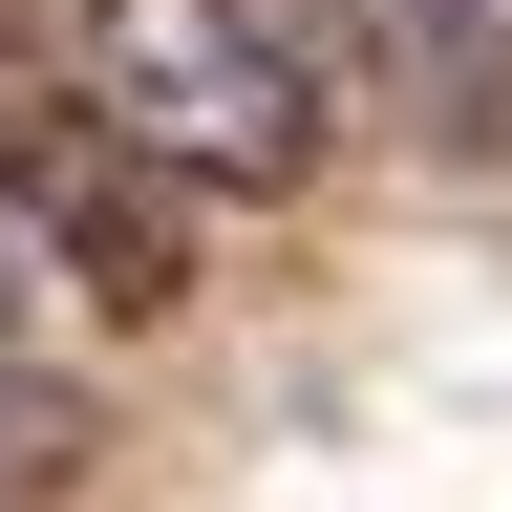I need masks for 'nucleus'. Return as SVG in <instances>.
I'll return each instance as SVG.
<instances>
[{"mask_svg": "<svg viewBox=\"0 0 512 512\" xmlns=\"http://www.w3.org/2000/svg\"><path fill=\"white\" fill-rule=\"evenodd\" d=\"M0 256H43L86 320H192V192L22 43H0Z\"/></svg>", "mask_w": 512, "mask_h": 512, "instance_id": "f257e3e1", "label": "nucleus"}, {"mask_svg": "<svg viewBox=\"0 0 512 512\" xmlns=\"http://www.w3.org/2000/svg\"><path fill=\"white\" fill-rule=\"evenodd\" d=\"M64 86H86L171 192H299L320 171V86L235 22V0H86V64H64Z\"/></svg>", "mask_w": 512, "mask_h": 512, "instance_id": "f03ea898", "label": "nucleus"}, {"mask_svg": "<svg viewBox=\"0 0 512 512\" xmlns=\"http://www.w3.org/2000/svg\"><path fill=\"white\" fill-rule=\"evenodd\" d=\"M86 384H64L43 342H0V512H64V491H86Z\"/></svg>", "mask_w": 512, "mask_h": 512, "instance_id": "7ed1b4c3", "label": "nucleus"}, {"mask_svg": "<svg viewBox=\"0 0 512 512\" xmlns=\"http://www.w3.org/2000/svg\"><path fill=\"white\" fill-rule=\"evenodd\" d=\"M384 43L448 128H512V0H384Z\"/></svg>", "mask_w": 512, "mask_h": 512, "instance_id": "20e7f679", "label": "nucleus"}]
</instances>
